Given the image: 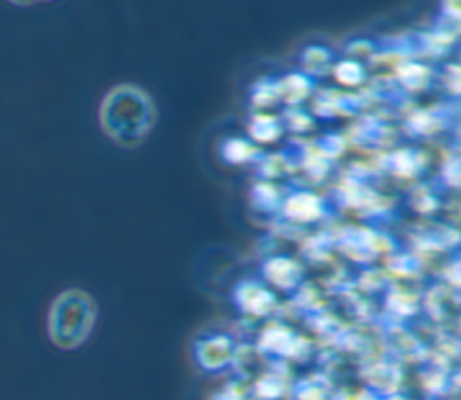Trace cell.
<instances>
[{
	"label": "cell",
	"instance_id": "cell-1",
	"mask_svg": "<svg viewBox=\"0 0 461 400\" xmlns=\"http://www.w3.org/2000/svg\"><path fill=\"white\" fill-rule=\"evenodd\" d=\"M94 305L79 290L61 292L50 305L47 315V333L52 344L63 350L79 346L90 332Z\"/></svg>",
	"mask_w": 461,
	"mask_h": 400
}]
</instances>
